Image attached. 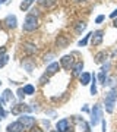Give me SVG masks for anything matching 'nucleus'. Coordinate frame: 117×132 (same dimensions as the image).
<instances>
[{
  "label": "nucleus",
  "mask_w": 117,
  "mask_h": 132,
  "mask_svg": "<svg viewBox=\"0 0 117 132\" xmlns=\"http://www.w3.org/2000/svg\"><path fill=\"white\" fill-rule=\"evenodd\" d=\"M116 101H117V88H110L108 93L105 94V97H104V107H105V112L108 114H111L114 112Z\"/></svg>",
  "instance_id": "obj_1"
},
{
  "label": "nucleus",
  "mask_w": 117,
  "mask_h": 132,
  "mask_svg": "<svg viewBox=\"0 0 117 132\" xmlns=\"http://www.w3.org/2000/svg\"><path fill=\"white\" fill-rule=\"evenodd\" d=\"M40 27V21H38V16L34 13H28L25 16V21H23V27L22 29L25 32H32Z\"/></svg>",
  "instance_id": "obj_2"
},
{
  "label": "nucleus",
  "mask_w": 117,
  "mask_h": 132,
  "mask_svg": "<svg viewBox=\"0 0 117 132\" xmlns=\"http://www.w3.org/2000/svg\"><path fill=\"white\" fill-rule=\"evenodd\" d=\"M91 119H89V123H91V126H97L101 120H103V107H101V104L97 103L94 104L92 109H91Z\"/></svg>",
  "instance_id": "obj_3"
},
{
  "label": "nucleus",
  "mask_w": 117,
  "mask_h": 132,
  "mask_svg": "<svg viewBox=\"0 0 117 132\" xmlns=\"http://www.w3.org/2000/svg\"><path fill=\"white\" fill-rule=\"evenodd\" d=\"M32 110H34L32 107H29L28 104H25V103H18L10 109L12 114H16V116H21V114H23V113H31Z\"/></svg>",
  "instance_id": "obj_4"
},
{
  "label": "nucleus",
  "mask_w": 117,
  "mask_h": 132,
  "mask_svg": "<svg viewBox=\"0 0 117 132\" xmlns=\"http://www.w3.org/2000/svg\"><path fill=\"white\" fill-rule=\"evenodd\" d=\"M18 120L23 125L25 129H32L35 126V123H37V119L34 118V116H31V114H21Z\"/></svg>",
  "instance_id": "obj_5"
},
{
  "label": "nucleus",
  "mask_w": 117,
  "mask_h": 132,
  "mask_svg": "<svg viewBox=\"0 0 117 132\" xmlns=\"http://www.w3.org/2000/svg\"><path fill=\"white\" fill-rule=\"evenodd\" d=\"M104 41V31L103 29H97V31H94L92 35H91V46L92 47H97V46H101Z\"/></svg>",
  "instance_id": "obj_6"
},
{
  "label": "nucleus",
  "mask_w": 117,
  "mask_h": 132,
  "mask_svg": "<svg viewBox=\"0 0 117 132\" xmlns=\"http://www.w3.org/2000/svg\"><path fill=\"white\" fill-rule=\"evenodd\" d=\"M75 54H66L60 59V66L66 71H72V68L75 66V59H73Z\"/></svg>",
  "instance_id": "obj_7"
},
{
  "label": "nucleus",
  "mask_w": 117,
  "mask_h": 132,
  "mask_svg": "<svg viewBox=\"0 0 117 132\" xmlns=\"http://www.w3.org/2000/svg\"><path fill=\"white\" fill-rule=\"evenodd\" d=\"M3 25L9 29H15L18 27V18H16L15 15H7V16L3 19Z\"/></svg>",
  "instance_id": "obj_8"
},
{
  "label": "nucleus",
  "mask_w": 117,
  "mask_h": 132,
  "mask_svg": "<svg viewBox=\"0 0 117 132\" xmlns=\"http://www.w3.org/2000/svg\"><path fill=\"white\" fill-rule=\"evenodd\" d=\"M108 57H110L108 52H105V50H101V52H98L95 56H94V62H95L97 65H104V63L108 60Z\"/></svg>",
  "instance_id": "obj_9"
},
{
  "label": "nucleus",
  "mask_w": 117,
  "mask_h": 132,
  "mask_svg": "<svg viewBox=\"0 0 117 132\" xmlns=\"http://www.w3.org/2000/svg\"><path fill=\"white\" fill-rule=\"evenodd\" d=\"M60 62H51L50 65L47 66V69H46V72L44 73H47L48 76H53V75H56L57 72L60 71Z\"/></svg>",
  "instance_id": "obj_10"
},
{
  "label": "nucleus",
  "mask_w": 117,
  "mask_h": 132,
  "mask_svg": "<svg viewBox=\"0 0 117 132\" xmlns=\"http://www.w3.org/2000/svg\"><path fill=\"white\" fill-rule=\"evenodd\" d=\"M22 52L26 54V56H32V54H35V53L38 52V48L35 44H32V43H23L22 44Z\"/></svg>",
  "instance_id": "obj_11"
},
{
  "label": "nucleus",
  "mask_w": 117,
  "mask_h": 132,
  "mask_svg": "<svg viewBox=\"0 0 117 132\" xmlns=\"http://www.w3.org/2000/svg\"><path fill=\"white\" fill-rule=\"evenodd\" d=\"M69 128H70V120L67 118L60 119V120L56 123V129L59 132H67V129H69Z\"/></svg>",
  "instance_id": "obj_12"
},
{
  "label": "nucleus",
  "mask_w": 117,
  "mask_h": 132,
  "mask_svg": "<svg viewBox=\"0 0 117 132\" xmlns=\"http://www.w3.org/2000/svg\"><path fill=\"white\" fill-rule=\"evenodd\" d=\"M69 43H70V38L66 37V35H63V34H60V35H57V38H56V47L66 48L67 46H69Z\"/></svg>",
  "instance_id": "obj_13"
},
{
  "label": "nucleus",
  "mask_w": 117,
  "mask_h": 132,
  "mask_svg": "<svg viewBox=\"0 0 117 132\" xmlns=\"http://www.w3.org/2000/svg\"><path fill=\"white\" fill-rule=\"evenodd\" d=\"M25 128H23V125L19 120H16V122H12L9 123L7 126H6V132H22Z\"/></svg>",
  "instance_id": "obj_14"
},
{
  "label": "nucleus",
  "mask_w": 117,
  "mask_h": 132,
  "mask_svg": "<svg viewBox=\"0 0 117 132\" xmlns=\"http://www.w3.org/2000/svg\"><path fill=\"white\" fill-rule=\"evenodd\" d=\"M82 71H84V60H79V62H76L75 66L72 68V75L73 76H80Z\"/></svg>",
  "instance_id": "obj_15"
},
{
  "label": "nucleus",
  "mask_w": 117,
  "mask_h": 132,
  "mask_svg": "<svg viewBox=\"0 0 117 132\" xmlns=\"http://www.w3.org/2000/svg\"><path fill=\"white\" fill-rule=\"evenodd\" d=\"M22 66L25 68V71L31 73V72L35 69V62H34L32 59H23V60H22Z\"/></svg>",
  "instance_id": "obj_16"
},
{
  "label": "nucleus",
  "mask_w": 117,
  "mask_h": 132,
  "mask_svg": "<svg viewBox=\"0 0 117 132\" xmlns=\"http://www.w3.org/2000/svg\"><path fill=\"white\" fill-rule=\"evenodd\" d=\"M91 79H92V73H89V72H82L79 76V82L82 85H89Z\"/></svg>",
  "instance_id": "obj_17"
},
{
  "label": "nucleus",
  "mask_w": 117,
  "mask_h": 132,
  "mask_svg": "<svg viewBox=\"0 0 117 132\" xmlns=\"http://www.w3.org/2000/svg\"><path fill=\"white\" fill-rule=\"evenodd\" d=\"M38 5L46 9H51L57 5V0H38Z\"/></svg>",
  "instance_id": "obj_18"
},
{
  "label": "nucleus",
  "mask_w": 117,
  "mask_h": 132,
  "mask_svg": "<svg viewBox=\"0 0 117 132\" xmlns=\"http://www.w3.org/2000/svg\"><path fill=\"white\" fill-rule=\"evenodd\" d=\"M97 75L95 73H92V79H91V95H97L98 94V88H97Z\"/></svg>",
  "instance_id": "obj_19"
},
{
  "label": "nucleus",
  "mask_w": 117,
  "mask_h": 132,
  "mask_svg": "<svg viewBox=\"0 0 117 132\" xmlns=\"http://www.w3.org/2000/svg\"><path fill=\"white\" fill-rule=\"evenodd\" d=\"M91 35H92V32H88L84 38H82V40H79L78 46H79V47H85V46H88V43L91 41Z\"/></svg>",
  "instance_id": "obj_20"
},
{
  "label": "nucleus",
  "mask_w": 117,
  "mask_h": 132,
  "mask_svg": "<svg viewBox=\"0 0 117 132\" xmlns=\"http://www.w3.org/2000/svg\"><path fill=\"white\" fill-rule=\"evenodd\" d=\"M2 97H3V100H5V103H10L12 98H13V94H12V91L10 90H5L3 91V94H2Z\"/></svg>",
  "instance_id": "obj_21"
},
{
  "label": "nucleus",
  "mask_w": 117,
  "mask_h": 132,
  "mask_svg": "<svg viewBox=\"0 0 117 132\" xmlns=\"http://www.w3.org/2000/svg\"><path fill=\"white\" fill-rule=\"evenodd\" d=\"M23 91H25L26 95H32V94H35V87L31 84H26V85H23Z\"/></svg>",
  "instance_id": "obj_22"
},
{
  "label": "nucleus",
  "mask_w": 117,
  "mask_h": 132,
  "mask_svg": "<svg viewBox=\"0 0 117 132\" xmlns=\"http://www.w3.org/2000/svg\"><path fill=\"white\" fill-rule=\"evenodd\" d=\"M34 2H35V0H23L22 3L19 5V7H21V10H23V12H25V10L29 9V6L32 5Z\"/></svg>",
  "instance_id": "obj_23"
},
{
  "label": "nucleus",
  "mask_w": 117,
  "mask_h": 132,
  "mask_svg": "<svg viewBox=\"0 0 117 132\" xmlns=\"http://www.w3.org/2000/svg\"><path fill=\"white\" fill-rule=\"evenodd\" d=\"M85 29H86V22H78L75 25L76 34H82V31H85Z\"/></svg>",
  "instance_id": "obj_24"
},
{
  "label": "nucleus",
  "mask_w": 117,
  "mask_h": 132,
  "mask_svg": "<svg viewBox=\"0 0 117 132\" xmlns=\"http://www.w3.org/2000/svg\"><path fill=\"white\" fill-rule=\"evenodd\" d=\"M108 78V75H107V72H101L98 76H97V79H98V82L101 85H104V82H105V79Z\"/></svg>",
  "instance_id": "obj_25"
},
{
  "label": "nucleus",
  "mask_w": 117,
  "mask_h": 132,
  "mask_svg": "<svg viewBox=\"0 0 117 132\" xmlns=\"http://www.w3.org/2000/svg\"><path fill=\"white\" fill-rule=\"evenodd\" d=\"M48 79H50V76L47 75V73H44V75L40 78V85H46L47 82H48Z\"/></svg>",
  "instance_id": "obj_26"
},
{
  "label": "nucleus",
  "mask_w": 117,
  "mask_h": 132,
  "mask_svg": "<svg viewBox=\"0 0 117 132\" xmlns=\"http://www.w3.org/2000/svg\"><path fill=\"white\" fill-rule=\"evenodd\" d=\"M7 62H9V56H7V54L2 56V57H0V68H3V66H5Z\"/></svg>",
  "instance_id": "obj_27"
},
{
  "label": "nucleus",
  "mask_w": 117,
  "mask_h": 132,
  "mask_svg": "<svg viewBox=\"0 0 117 132\" xmlns=\"http://www.w3.org/2000/svg\"><path fill=\"white\" fill-rule=\"evenodd\" d=\"M16 94H18V98L19 100H23V97L26 95V94H25V91H23V87H22V88H19V90L16 91Z\"/></svg>",
  "instance_id": "obj_28"
},
{
  "label": "nucleus",
  "mask_w": 117,
  "mask_h": 132,
  "mask_svg": "<svg viewBox=\"0 0 117 132\" xmlns=\"http://www.w3.org/2000/svg\"><path fill=\"white\" fill-rule=\"evenodd\" d=\"M104 21H105V15H98L95 18V24H103Z\"/></svg>",
  "instance_id": "obj_29"
},
{
  "label": "nucleus",
  "mask_w": 117,
  "mask_h": 132,
  "mask_svg": "<svg viewBox=\"0 0 117 132\" xmlns=\"http://www.w3.org/2000/svg\"><path fill=\"white\" fill-rule=\"evenodd\" d=\"M108 69H110V63L105 62V63L103 65V68H101V72H108Z\"/></svg>",
  "instance_id": "obj_30"
},
{
  "label": "nucleus",
  "mask_w": 117,
  "mask_h": 132,
  "mask_svg": "<svg viewBox=\"0 0 117 132\" xmlns=\"http://www.w3.org/2000/svg\"><path fill=\"white\" fill-rule=\"evenodd\" d=\"M53 57H54V54H53V53H50V54H47V56L44 57V62H46V63H47V62H51Z\"/></svg>",
  "instance_id": "obj_31"
},
{
  "label": "nucleus",
  "mask_w": 117,
  "mask_h": 132,
  "mask_svg": "<svg viewBox=\"0 0 117 132\" xmlns=\"http://www.w3.org/2000/svg\"><path fill=\"white\" fill-rule=\"evenodd\" d=\"M82 112H84V113H91V109H89V104H84V107H82Z\"/></svg>",
  "instance_id": "obj_32"
},
{
  "label": "nucleus",
  "mask_w": 117,
  "mask_h": 132,
  "mask_svg": "<svg viewBox=\"0 0 117 132\" xmlns=\"http://www.w3.org/2000/svg\"><path fill=\"white\" fill-rule=\"evenodd\" d=\"M5 54H6V47L5 46H2V47H0V57L5 56Z\"/></svg>",
  "instance_id": "obj_33"
},
{
  "label": "nucleus",
  "mask_w": 117,
  "mask_h": 132,
  "mask_svg": "<svg viewBox=\"0 0 117 132\" xmlns=\"http://www.w3.org/2000/svg\"><path fill=\"white\" fill-rule=\"evenodd\" d=\"M101 123H103V132H105V131H107V122H105V119H103Z\"/></svg>",
  "instance_id": "obj_34"
},
{
  "label": "nucleus",
  "mask_w": 117,
  "mask_h": 132,
  "mask_svg": "<svg viewBox=\"0 0 117 132\" xmlns=\"http://www.w3.org/2000/svg\"><path fill=\"white\" fill-rule=\"evenodd\" d=\"M31 132H44V131H42L41 128H38V126H34L32 129H31Z\"/></svg>",
  "instance_id": "obj_35"
},
{
  "label": "nucleus",
  "mask_w": 117,
  "mask_h": 132,
  "mask_svg": "<svg viewBox=\"0 0 117 132\" xmlns=\"http://www.w3.org/2000/svg\"><path fill=\"white\" fill-rule=\"evenodd\" d=\"M110 18H111V19L117 18V9H116V10H113V12H111V15H110Z\"/></svg>",
  "instance_id": "obj_36"
},
{
  "label": "nucleus",
  "mask_w": 117,
  "mask_h": 132,
  "mask_svg": "<svg viewBox=\"0 0 117 132\" xmlns=\"http://www.w3.org/2000/svg\"><path fill=\"white\" fill-rule=\"evenodd\" d=\"M113 27H114V28H117V18L113 19Z\"/></svg>",
  "instance_id": "obj_37"
},
{
  "label": "nucleus",
  "mask_w": 117,
  "mask_h": 132,
  "mask_svg": "<svg viewBox=\"0 0 117 132\" xmlns=\"http://www.w3.org/2000/svg\"><path fill=\"white\" fill-rule=\"evenodd\" d=\"M67 132H75V128H73V126H70L69 129H67Z\"/></svg>",
  "instance_id": "obj_38"
},
{
  "label": "nucleus",
  "mask_w": 117,
  "mask_h": 132,
  "mask_svg": "<svg viewBox=\"0 0 117 132\" xmlns=\"http://www.w3.org/2000/svg\"><path fill=\"white\" fill-rule=\"evenodd\" d=\"M76 2H78V3H85L86 0H76Z\"/></svg>",
  "instance_id": "obj_39"
},
{
  "label": "nucleus",
  "mask_w": 117,
  "mask_h": 132,
  "mask_svg": "<svg viewBox=\"0 0 117 132\" xmlns=\"http://www.w3.org/2000/svg\"><path fill=\"white\" fill-rule=\"evenodd\" d=\"M3 3H6V0H0V5H3Z\"/></svg>",
  "instance_id": "obj_40"
},
{
  "label": "nucleus",
  "mask_w": 117,
  "mask_h": 132,
  "mask_svg": "<svg viewBox=\"0 0 117 132\" xmlns=\"http://www.w3.org/2000/svg\"><path fill=\"white\" fill-rule=\"evenodd\" d=\"M2 27H3V21H2V22H0V29H2Z\"/></svg>",
  "instance_id": "obj_41"
},
{
  "label": "nucleus",
  "mask_w": 117,
  "mask_h": 132,
  "mask_svg": "<svg viewBox=\"0 0 117 132\" xmlns=\"http://www.w3.org/2000/svg\"><path fill=\"white\" fill-rule=\"evenodd\" d=\"M50 132H59V131H57V129H56V131H50Z\"/></svg>",
  "instance_id": "obj_42"
},
{
  "label": "nucleus",
  "mask_w": 117,
  "mask_h": 132,
  "mask_svg": "<svg viewBox=\"0 0 117 132\" xmlns=\"http://www.w3.org/2000/svg\"><path fill=\"white\" fill-rule=\"evenodd\" d=\"M0 85H2V81H0Z\"/></svg>",
  "instance_id": "obj_43"
},
{
  "label": "nucleus",
  "mask_w": 117,
  "mask_h": 132,
  "mask_svg": "<svg viewBox=\"0 0 117 132\" xmlns=\"http://www.w3.org/2000/svg\"><path fill=\"white\" fill-rule=\"evenodd\" d=\"M116 68H117V63H116Z\"/></svg>",
  "instance_id": "obj_44"
}]
</instances>
